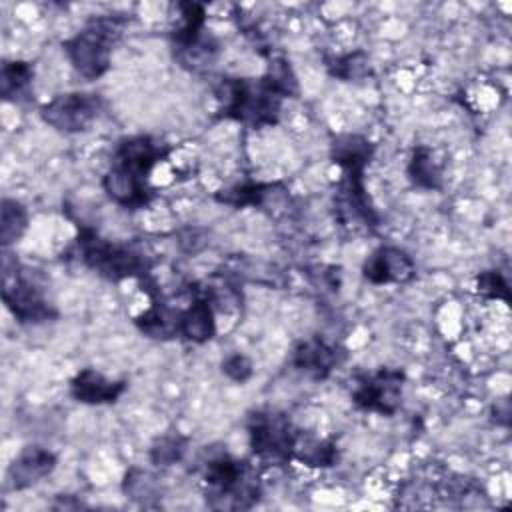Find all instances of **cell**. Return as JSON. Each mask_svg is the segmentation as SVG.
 Listing matches in <instances>:
<instances>
[{
    "mask_svg": "<svg viewBox=\"0 0 512 512\" xmlns=\"http://www.w3.org/2000/svg\"><path fill=\"white\" fill-rule=\"evenodd\" d=\"M58 464V456L44 446H24L8 466V486L12 490H26L50 476Z\"/></svg>",
    "mask_w": 512,
    "mask_h": 512,
    "instance_id": "12",
    "label": "cell"
},
{
    "mask_svg": "<svg viewBox=\"0 0 512 512\" xmlns=\"http://www.w3.org/2000/svg\"><path fill=\"white\" fill-rule=\"evenodd\" d=\"M28 230V210L22 202L14 198H2L0 208V240L2 246H10L18 242Z\"/></svg>",
    "mask_w": 512,
    "mask_h": 512,
    "instance_id": "23",
    "label": "cell"
},
{
    "mask_svg": "<svg viewBox=\"0 0 512 512\" xmlns=\"http://www.w3.org/2000/svg\"><path fill=\"white\" fill-rule=\"evenodd\" d=\"M206 500L212 508H250L260 498V484L254 468L228 454L212 456L202 472Z\"/></svg>",
    "mask_w": 512,
    "mask_h": 512,
    "instance_id": "4",
    "label": "cell"
},
{
    "mask_svg": "<svg viewBox=\"0 0 512 512\" xmlns=\"http://www.w3.org/2000/svg\"><path fill=\"white\" fill-rule=\"evenodd\" d=\"M404 372L394 368H380L372 374H362L356 378L352 390V402L364 412H376L382 416H392L402 404Z\"/></svg>",
    "mask_w": 512,
    "mask_h": 512,
    "instance_id": "8",
    "label": "cell"
},
{
    "mask_svg": "<svg viewBox=\"0 0 512 512\" xmlns=\"http://www.w3.org/2000/svg\"><path fill=\"white\" fill-rule=\"evenodd\" d=\"M344 352L338 346L322 340L320 336L302 340L294 346L290 362L296 370L308 374L310 378L322 380L332 374V370L342 362Z\"/></svg>",
    "mask_w": 512,
    "mask_h": 512,
    "instance_id": "13",
    "label": "cell"
},
{
    "mask_svg": "<svg viewBox=\"0 0 512 512\" xmlns=\"http://www.w3.org/2000/svg\"><path fill=\"white\" fill-rule=\"evenodd\" d=\"M280 184H264V182H240L234 184L230 188L218 190L214 194V198L220 204H228L234 208H260L264 206V202L274 194V190H278Z\"/></svg>",
    "mask_w": 512,
    "mask_h": 512,
    "instance_id": "21",
    "label": "cell"
},
{
    "mask_svg": "<svg viewBox=\"0 0 512 512\" xmlns=\"http://www.w3.org/2000/svg\"><path fill=\"white\" fill-rule=\"evenodd\" d=\"M362 274L372 284H404L414 278L416 264L406 250L384 244L364 260Z\"/></svg>",
    "mask_w": 512,
    "mask_h": 512,
    "instance_id": "11",
    "label": "cell"
},
{
    "mask_svg": "<svg viewBox=\"0 0 512 512\" xmlns=\"http://www.w3.org/2000/svg\"><path fill=\"white\" fill-rule=\"evenodd\" d=\"M222 374H226L232 382H238V384H244L252 378L254 374V366H252V360L240 352L236 354H230L222 360Z\"/></svg>",
    "mask_w": 512,
    "mask_h": 512,
    "instance_id": "27",
    "label": "cell"
},
{
    "mask_svg": "<svg viewBox=\"0 0 512 512\" xmlns=\"http://www.w3.org/2000/svg\"><path fill=\"white\" fill-rule=\"evenodd\" d=\"M216 94L222 118L264 128L278 122L282 102L298 94V82L286 60H274L260 78H224Z\"/></svg>",
    "mask_w": 512,
    "mask_h": 512,
    "instance_id": "1",
    "label": "cell"
},
{
    "mask_svg": "<svg viewBox=\"0 0 512 512\" xmlns=\"http://www.w3.org/2000/svg\"><path fill=\"white\" fill-rule=\"evenodd\" d=\"M170 148L148 134H136L122 138L112 154L114 168L142 180L150 182V174L158 162H162L168 156Z\"/></svg>",
    "mask_w": 512,
    "mask_h": 512,
    "instance_id": "10",
    "label": "cell"
},
{
    "mask_svg": "<svg viewBox=\"0 0 512 512\" xmlns=\"http://www.w3.org/2000/svg\"><path fill=\"white\" fill-rule=\"evenodd\" d=\"M102 100L94 92H66L40 106V118L58 132H84L100 116Z\"/></svg>",
    "mask_w": 512,
    "mask_h": 512,
    "instance_id": "7",
    "label": "cell"
},
{
    "mask_svg": "<svg viewBox=\"0 0 512 512\" xmlns=\"http://www.w3.org/2000/svg\"><path fill=\"white\" fill-rule=\"evenodd\" d=\"M216 334L214 302L208 292L196 294L194 300L180 312V338L192 344H204Z\"/></svg>",
    "mask_w": 512,
    "mask_h": 512,
    "instance_id": "16",
    "label": "cell"
},
{
    "mask_svg": "<svg viewBox=\"0 0 512 512\" xmlns=\"http://www.w3.org/2000/svg\"><path fill=\"white\" fill-rule=\"evenodd\" d=\"M374 156V144L362 134H340L330 144V158L342 172H364Z\"/></svg>",
    "mask_w": 512,
    "mask_h": 512,
    "instance_id": "18",
    "label": "cell"
},
{
    "mask_svg": "<svg viewBox=\"0 0 512 512\" xmlns=\"http://www.w3.org/2000/svg\"><path fill=\"white\" fill-rule=\"evenodd\" d=\"M180 8V24L172 32V44L178 50L184 64H192V68L200 64H208L212 60V52L216 44L204 38L206 10L196 2H182Z\"/></svg>",
    "mask_w": 512,
    "mask_h": 512,
    "instance_id": "9",
    "label": "cell"
},
{
    "mask_svg": "<svg viewBox=\"0 0 512 512\" xmlns=\"http://www.w3.org/2000/svg\"><path fill=\"white\" fill-rule=\"evenodd\" d=\"M300 432L286 414L276 410H256L248 418V440L252 454L270 464H286L294 456Z\"/></svg>",
    "mask_w": 512,
    "mask_h": 512,
    "instance_id": "5",
    "label": "cell"
},
{
    "mask_svg": "<svg viewBox=\"0 0 512 512\" xmlns=\"http://www.w3.org/2000/svg\"><path fill=\"white\" fill-rule=\"evenodd\" d=\"M78 258L98 276L118 282L128 278H146L154 260L132 244H120L102 238L94 228L80 226L76 236Z\"/></svg>",
    "mask_w": 512,
    "mask_h": 512,
    "instance_id": "2",
    "label": "cell"
},
{
    "mask_svg": "<svg viewBox=\"0 0 512 512\" xmlns=\"http://www.w3.org/2000/svg\"><path fill=\"white\" fill-rule=\"evenodd\" d=\"M34 80V68L24 60H6L0 70V96L6 102H18L28 96Z\"/></svg>",
    "mask_w": 512,
    "mask_h": 512,
    "instance_id": "20",
    "label": "cell"
},
{
    "mask_svg": "<svg viewBox=\"0 0 512 512\" xmlns=\"http://www.w3.org/2000/svg\"><path fill=\"white\" fill-rule=\"evenodd\" d=\"M292 460L302 462L312 468H332L340 460V450L332 440H318L308 436H298Z\"/></svg>",
    "mask_w": 512,
    "mask_h": 512,
    "instance_id": "22",
    "label": "cell"
},
{
    "mask_svg": "<svg viewBox=\"0 0 512 512\" xmlns=\"http://www.w3.org/2000/svg\"><path fill=\"white\" fill-rule=\"evenodd\" d=\"M126 390L124 380H110L94 368H82L70 380V394L80 404H114Z\"/></svg>",
    "mask_w": 512,
    "mask_h": 512,
    "instance_id": "14",
    "label": "cell"
},
{
    "mask_svg": "<svg viewBox=\"0 0 512 512\" xmlns=\"http://www.w3.org/2000/svg\"><path fill=\"white\" fill-rule=\"evenodd\" d=\"M476 290H478V294H482L484 298L510 302V288H508V282H506V278H504L498 270L480 272L478 282H476Z\"/></svg>",
    "mask_w": 512,
    "mask_h": 512,
    "instance_id": "26",
    "label": "cell"
},
{
    "mask_svg": "<svg viewBox=\"0 0 512 512\" xmlns=\"http://www.w3.org/2000/svg\"><path fill=\"white\" fill-rule=\"evenodd\" d=\"M124 30V18L96 16L82 30L62 42V50L72 68L86 80H98L110 68L112 50Z\"/></svg>",
    "mask_w": 512,
    "mask_h": 512,
    "instance_id": "3",
    "label": "cell"
},
{
    "mask_svg": "<svg viewBox=\"0 0 512 512\" xmlns=\"http://www.w3.org/2000/svg\"><path fill=\"white\" fill-rule=\"evenodd\" d=\"M326 66H328L330 74L340 80H356V78H362L368 74L370 58L366 52L356 50V52H348L344 56L332 58Z\"/></svg>",
    "mask_w": 512,
    "mask_h": 512,
    "instance_id": "24",
    "label": "cell"
},
{
    "mask_svg": "<svg viewBox=\"0 0 512 512\" xmlns=\"http://www.w3.org/2000/svg\"><path fill=\"white\" fill-rule=\"evenodd\" d=\"M102 188L112 202L130 210L144 208L154 198V188L150 186V182H142L114 166L106 170L102 178Z\"/></svg>",
    "mask_w": 512,
    "mask_h": 512,
    "instance_id": "15",
    "label": "cell"
},
{
    "mask_svg": "<svg viewBox=\"0 0 512 512\" xmlns=\"http://www.w3.org/2000/svg\"><path fill=\"white\" fill-rule=\"evenodd\" d=\"M186 438L180 434H164L150 446V460L156 466H172L186 454Z\"/></svg>",
    "mask_w": 512,
    "mask_h": 512,
    "instance_id": "25",
    "label": "cell"
},
{
    "mask_svg": "<svg viewBox=\"0 0 512 512\" xmlns=\"http://www.w3.org/2000/svg\"><path fill=\"white\" fill-rule=\"evenodd\" d=\"M406 174L410 182L424 190H440L442 188V164L436 160L432 148L416 146L410 154Z\"/></svg>",
    "mask_w": 512,
    "mask_h": 512,
    "instance_id": "19",
    "label": "cell"
},
{
    "mask_svg": "<svg viewBox=\"0 0 512 512\" xmlns=\"http://www.w3.org/2000/svg\"><path fill=\"white\" fill-rule=\"evenodd\" d=\"M180 312L182 308H172L162 300H152V304L134 318V324L150 338L170 340L180 336Z\"/></svg>",
    "mask_w": 512,
    "mask_h": 512,
    "instance_id": "17",
    "label": "cell"
},
{
    "mask_svg": "<svg viewBox=\"0 0 512 512\" xmlns=\"http://www.w3.org/2000/svg\"><path fill=\"white\" fill-rule=\"evenodd\" d=\"M2 302L22 324H42L58 316V310L52 306V302H48L40 284L20 270L16 262L14 268H10V264L4 260Z\"/></svg>",
    "mask_w": 512,
    "mask_h": 512,
    "instance_id": "6",
    "label": "cell"
}]
</instances>
